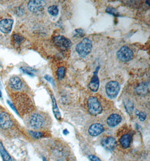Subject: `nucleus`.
I'll return each instance as SVG.
<instances>
[{"label":"nucleus","mask_w":150,"mask_h":161,"mask_svg":"<svg viewBox=\"0 0 150 161\" xmlns=\"http://www.w3.org/2000/svg\"><path fill=\"white\" fill-rule=\"evenodd\" d=\"M92 47V41L88 38H84L77 45L75 50L80 57L84 58L91 53Z\"/></svg>","instance_id":"nucleus-1"},{"label":"nucleus","mask_w":150,"mask_h":161,"mask_svg":"<svg viewBox=\"0 0 150 161\" xmlns=\"http://www.w3.org/2000/svg\"><path fill=\"white\" fill-rule=\"evenodd\" d=\"M87 106L88 111L91 114L97 115L102 113V108L100 102L95 97H91L88 100Z\"/></svg>","instance_id":"nucleus-2"},{"label":"nucleus","mask_w":150,"mask_h":161,"mask_svg":"<svg viewBox=\"0 0 150 161\" xmlns=\"http://www.w3.org/2000/svg\"><path fill=\"white\" fill-rule=\"evenodd\" d=\"M120 87L118 82L116 81H110L105 85L106 93L110 98H115L117 97L120 91Z\"/></svg>","instance_id":"nucleus-3"},{"label":"nucleus","mask_w":150,"mask_h":161,"mask_svg":"<svg viewBox=\"0 0 150 161\" xmlns=\"http://www.w3.org/2000/svg\"><path fill=\"white\" fill-rule=\"evenodd\" d=\"M117 59L123 62H127L133 58V52L129 48L123 46L117 51Z\"/></svg>","instance_id":"nucleus-4"},{"label":"nucleus","mask_w":150,"mask_h":161,"mask_svg":"<svg viewBox=\"0 0 150 161\" xmlns=\"http://www.w3.org/2000/svg\"><path fill=\"white\" fill-rule=\"evenodd\" d=\"M53 43L61 50L65 51L69 49L72 45L71 40L63 36H57L53 38Z\"/></svg>","instance_id":"nucleus-5"},{"label":"nucleus","mask_w":150,"mask_h":161,"mask_svg":"<svg viewBox=\"0 0 150 161\" xmlns=\"http://www.w3.org/2000/svg\"><path fill=\"white\" fill-rule=\"evenodd\" d=\"M46 3L45 1L32 0L29 1L27 5L28 8L32 13H37L43 10L46 6Z\"/></svg>","instance_id":"nucleus-6"},{"label":"nucleus","mask_w":150,"mask_h":161,"mask_svg":"<svg viewBox=\"0 0 150 161\" xmlns=\"http://www.w3.org/2000/svg\"><path fill=\"white\" fill-rule=\"evenodd\" d=\"M29 123L30 126L33 128L39 129L43 126L45 120L41 115L36 113L30 117Z\"/></svg>","instance_id":"nucleus-7"},{"label":"nucleus","mask_w":150,"mask_h":161,"mask_svg":"<svg viewBox=\"0 0 150 161\" xmlns=\"http://www.w3.org/2000/svg\"><path fill=\"white\" fill-rule=\"evenodd\" d=\"M13 123L10 115L6 112L0 113V127L7 130L13 126Z\"/></svg>","instance_id":"nucleus-8"},{"label":"nucleus","mask_w":150,"mask_h":161,"mask_svg":"<svg viewBox=\"0 0 150 161\" xmlns=\"http://www.w3.org/2000/svg\"><path fill=\"white\" fill-rule=\"evenodd\" d=\"M14 21L10 19H4L0 21V31L4 34H9L13 28Z\"/></svg>","instance_id":"nucleus-9"},{"label":"nucleus","mask_w":150,"mask_h":161,"mask_svg":"<svg viewBox=\"0 0 150 161\" xmlns=\"http://www.w3.org/2000/svg\"><path fill=\"white\" fill-rule=\"evenodd\" d=\"M101 145L106 150H113L117 146V141L113 137L108 136L102 140Z\"/></svg>","instance_id":"nucleus-10"},{"label":"nucleus","mask_w":150,"mask_h":161,"mask_svg":"<svg viewBox=\"0 0 150 161\" xmlns=\"http://www.w3.org/2000/svg\"><path fill=\"white\" fill-rule=\"evenodd\" d=\"M99 68H100L99 67L96 68V71L94 72V74L92 76L91 81L89 82V85H88L89 88L91 89L92 92H96L98 90V89L99 88V86H100V80L97 76V72Z\"/></svg>","instance_id":"nucleus-11"},{"label":"nucleus","mask_w":150,"mask_h":161,"mask_svg":"<svg viewBox=\"0 0 150 161\" xmlns=\"http://www.w3.org/2000/svg\"><path fill=\"white\" fill-rule=\"evenodd\" d=\"M104 127L99 123H95L91 125L88 129L89 134L92 136L99 135L104 131Z\"/></svg>","instance_id":"nucleus-12"},{"label":"nucleus","mask_w":150,"mask_h":161,"mask_svg":"<svg viewBox=\"0 0 150 161\" xmlns=\"http://www.w3.org/2000/svg\"><path fill=\"white\" fill-rule=\"evenodd\" d=\"M133 139V136L131 133H125L121 136L119 139V143L121 147L124 149L128 148L130 146Z\"/></svg>","instance_id":"nucleus-13"},{"label":"nucleus","mask_w":150,"mask_h":161,"mask_svg":"<svg viewBox=\"0 0 150 161\" xmlns=\"http://www.w3.org/2000/svg\"><path fill=\"white\" fill-rule=\"evenodd\" d=\"M121 120V116L117 114H113L108 117L106 122L109 127H114L120 123Z\"/></svg>","instance_id":"nucleus-14"},{"label":"nucleus","mask_w":150,"mask_h":161,"mask_svg":"<svg viewBox=\"0 0 150 161\" xmlns=\"http://www.w3.org/2000/svg\"><path fill=\"white\" fill-rule=\"evenodd\" d=\"M9 85L10 87L15 90H19L22 88L21 79L17 76H14L10 79Z\"/></svg>","instance_id":"nucleus-15"},{"label":"nucleus","mask_w":150,"mask_h":161,"mask_svg":"<svg viewBox=\"0 0 150 161\" xmlns=\"http://www.w3.org/2000/svg\"><path fill=\"white\" fill-rule=\"evenodd\" d=\"M138 94L145 96L149 92V83L148 82H144L139 85L136 89Z\"/></svg>","instance_id":"nucleus-16"},{"label":"nucleus","mask_w":150,"mask_h":161,"mask_svg":"<svg viewBox=\"0 0 150 161\" xmlns=\"http://www.w3.org/2000/svg\"><path fill=\"white\" fill-rule=\"evenodd\" d=\"M51 100H52V110H53V113L54 114L55 117L58 120H60L61 119V115L59 109H58V105H57V103H56V100L55 98L54 95H52Z\"/></svg>","instance_id":"nucleus-17"},{"label":"nucleus","mask_w":150,"mask_h":161,"mask_svg":"<svg viewBox=\"0 0 150 161\" xmlns=\"http://www.w3.org/2000/svg\"><path fill=\"white\" fill-rule=\"evenodd\" d=\"M0 155L4 161H13L10 154L5 148L4 146L0 141Z\"/></svg>","instance_id":"nucleus-18"},{"label":"nucleus","mask_w":150,"mask_h":161,"mask_svg":"<svg viewBox=\"0 0 150 161\" xmlns=\"http://www.w3.org/2000/svg\"><path fill=\"white\" fill-rule=\"evenodd\" d=\"M12 42L15 47H19L24 41V38L18 34H14L12 36Z\"/></svg>","instance_id":"nucleus-19"},{"label":"nucleus","mask_w":150,"mask_h":161,"mask_svg":"<svg viewBox=\"0 0 150 161\" xmlns=\"http://www.w3.org/2000/svg\"><path fill=\"white\" fill-rule=\"evenodd\" d=\"M47 11L51 15L56 17L58 15V7L56 5H52L49 6L47 8Z\"/></svg>","instance_id":"nucleus-20"},{"label":"nucleus","mask_w":150,"mask_h":161,"mask_svg":"<svg viewBox=\"0 0 150 161\" xmlns=\"http://www.w3.org/2000/svg\"><path fill=\"white\" fill-rule=\"evenodd\" d=\"M65 68L64 67H58L57 71V76L58 80H61L65 76Z\"/></svg>","instance_id":"nucleus-21"},{"label":"nucleus","mask_w":150,"mask_h":161,"mask_svg":"<svg viewBox=\"0 0 150 161\" xmlns=\"http://www.w3.org/2000/svg\"><path fill=\"white\" fill-rule=\"evenodd\" d=\"M29 133L30 135L34 139H38L42 137L43 136V134L41 132L33 131H29Z\"/></svg>","instance_id":"nucleus-22"},{"label":"nucleus","mask_w":150,"mask_h":161,"mask_svg":"<svg viewBox=\"0 0 150 161\" xmlns=\"http://www.w3.org/2000/svg\"><path fill=\"white\" fill-rule=\"evenodd\" d=\"M106 13H108L109 14L113 15L115 17H119L120 15L119 13L117 12V10L115 8H110V7L106 9Z\"/></svg>","instance_id":"nucleus-23"},{"label":"nucleus","mask_w":150,"mask_h":161,"mask_svg":"<svg viewBox=\"0 0 150 161\" xmlns=\"http://www.w3.org/2000/svg\"><path fill=\"white\" fill-rule=\"evenodd\" d=\"M20 69H21L22 72L25 74H27V75L30 76H34V75L32 70L30 68H28L27 67H21L20 68Z\"/></svg>","instance_id":"nucleus-24"},{"label":"nucleus","mask_w":150,"mask_h":161,"mask_svg":"<svg viewBox=\"0 0 150 161\" xmlns=\"http://www.w3.org/2000/svg\"><path fill=\"white\" fill-rule=\"evenodd\" d=\"M125 105V108L129 112V113H132V111L133 110V104L131 102L128 101L124 103Z\"/></svg>","instance_id":"nucleus-25"},{"label":"nucleus","mask_w":150,"mask_h":161,"mask_svg":"<svg viewBox=\"0 0 150 161\" xmlns=\"http://www.w3.org/2000/svg\"><path fill=\"white\" fill-rule=\"evenodd\" d=\"M136 115L138 117L139 119L143 122L146 119V114L144 112H139L138 111H136Z\"/></svg>","instance_id":"nucleus-26"},{"label":"nucleus","mask_w":150,"mask_h":161,"mask_svg":"<svg viewBox=\"0 0 150 161\" xmlns=\"http://www.w3.org/2000/svg\"><path fill=\"white\" fill-rule=\"evenodd\" d=\"M44 78L46 79V80L49 81L50 83L54 87L55 85V84L54 80L53 78L51 77L50 75H45V76H44Z\"/></svg>","instance_id":"nucleus-27"},{"label":"nucleus","mask_w":150,"mask_h":161,"mask_svg":"<svg viewBox=\"0 0 150 161\" xmlns=\"http://www.w3.org/2000/svg\"><path fill=\"white\" fill-rule=\"evenodd\" d=\"M7 103H8V106L10 107V108H11V109H12V110H13L17 115H19V113H18L17 110L15 106L14 105V104H13V103H12L10 101H8V100L7 101Z\"/></svg>","instance_id":"nucleus-28"},{"label":"nucleus","mask_w":150,"mask_h":161,"mask_svg":"<svg viewBox=\"0 0 150 161\" xmlns=\"http://www.w3.org/2000/svg\"><path fill=\"white\" fill-rule=\"evenodd\" d=\"M88 159L91 161H101L100 158L94 155H90L88 156Z\"/></svg>","instance_id":"nucleus-29"},{"label":"nucleus","mask_w":150,"mask_h":161,"mask_svg":"<svg viewBox=\"0 0 150 161\" xmlns=\"http://www.w3.org/2000/svg\"><path fill=\"white\" fill-rule=\"evenodd\" d=\"M75 33H76V35L78 36L79 37H83L84 35L83 31L81 30V29L75 30Z\"/></svg>","instance_id":"nucleus-30"},{"label":"nucleus","mask_w":150,"mask_h":161,"mask_svg":"<svg viewBox=\"0 0 150 161\" xmlns=\"http://www.w3.org/2000/svg\"><path fill=\"white\" fill-rule=\"evenodd\" d=\"M63 133L64 135H67L69 133V131L67 130V129H65L64 131H63Z\"/></svg>","instance_id":"nucleus-31"},{"label":"nucleus","mask_w":150,"mask_h":161,"mask_svg":"<svg viewBox=\"0 0 150 161\" xmlns=\"http://www.w3.org/2000/svg\"><path fill=\"white\" fill-rule=\"evenodd\" d=\"M0 98H2V92H1V89H0Z\"/></svg>","instance_id":"nucleus-32"},{"label":"nucleus","mask_w":150,"mask_h":161,"mask_svg":"<svg viewBox=\"0 0 150 161\" xmlns=\"http://www.w3.org/2000/svg\"><path fill=\"white\" fill-rule=\"evenodd\" d=\"M43 161H47L45 158H43Z\"/></svg>","instance_id":"nucleus-33"},{"label":"nucleus","mask_w":150,"mask_h":161,"mask_svg":"<svg viewBox=\"0 0 150 161\" xmlns=\"http://www.w3.org/2000/svg\"><path fill=\"white\" fill-rule=\"evenodd\" d=\"M58 161H61V160H58Z\"/></svg>","instance_id":"nucleus-34"}]
</instances>
